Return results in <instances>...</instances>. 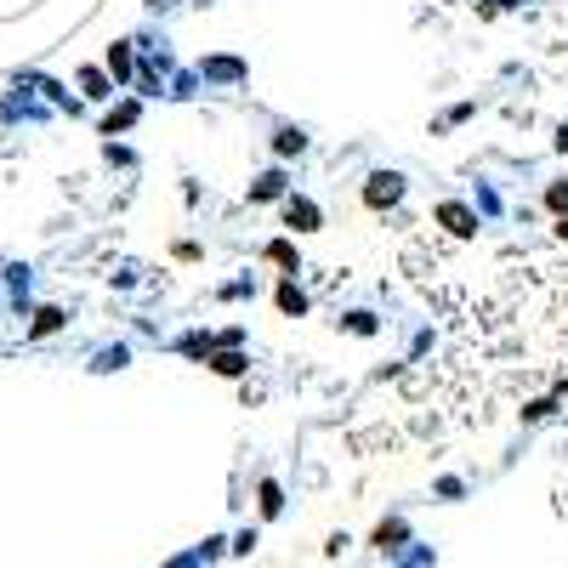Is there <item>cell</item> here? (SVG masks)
<instances>
[{
  "label": "cell",
  "instance_id": "cell-1",
  "mask_svg": "<svg viewBox=\"0 0 568 568\" xmlns=\"http://www.w3.org/2000/svg\"><path fill=\"white\" fill-rule=\"evenodd\" d=\"M455 324V347L438 364L449 381L478 375L483 404L568 381V256L500 262Z\"/></svg>",
  "mask_w": 568,
  "mask_h": 568
}]
</instances>
